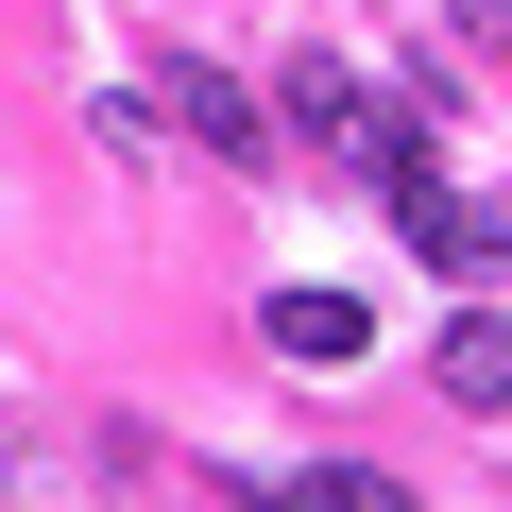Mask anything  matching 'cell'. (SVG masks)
I'll use <instances>...</instances> for the list:
<instances>
[{
    "label": "cell",
    "instance_id": "obj_4",
    "mask_svg": "<svg viewBox=\"0 0 512 512\" xmlns=\"http://www.w3.org/2000/svg\"><path fill=\"white\" fill-rule=\"evenodd\" d=\"M274 342L291 359H359L376 325H359V291H274Z\"/></svg>",
    "mask_w": 512,
    "mask_h": 512
},
{
    "label": "cell",
    "instance_id": "obj_2",
    "mask_svg": "<svg viewBox=\"0 0 512 512\" xmlns=\"http://www.w3.org/2000/svg\"><path fill=\"white\" fill-rule=\"evenodd\" d=\"M274 120H291V137H325V154H376V137H393V103H376L342 52H291V69H274Z\"/></svg>",
    "mask_w": 512,
    "mask_h": 512
},
{
    "label": "cell",
    "instance_id": "obj_6",
    "mask_svg": "<svg viewBox=\"0 0 512 512\" xmlns=\"http://www.w3.org/2000/svg\"><path fill=\"white\" fill-rule=\"evenodd\" d=\"M461 274H495V291H512V205H478V256H461Z\"/></svg>",
    "mask_w": 512,
    "mask_h": 512
},
{
    "label": "cell",
    "instance_id": "obj_5",
    "mask_svg": "<svg viewBox=\"0 0 512 512\" xmlns=\"http://www.w3.org/2000/svg\"><path fill=\"white\" fill-rule=\"evenodd\" d=\"M274 512H410V478H376V461H308Z\"/></svg>",
    "mask_w": 512,
    "mask_h": 512
},
{
    "label": "cell",
    "instance_id": "obj_3",
    "mask_svg": "<svg viewBox=\"0 0 512 512\" xmlns=\"http://www.w3.org/2000/svg\"><path fill=\"white\" fill-rule=\"evenodd\" d=\"M427 393H444V410H512V325H495V308H461V325L427 342Z\"/></svg>",
    "mask_w": 512,
    "mask_h": 512
},
{
    "label": "cell",
    "instance_id": "obj_1",
    "mask_svg": "<svg viewBox=\"0 0 512 512\" xmlns=\"http://www.w3.org/2000/svg\"><path fill=\"white\" fill-rule=\"evenodd\" d=\"M154 120H188V137H205V154H239V171L274 154V103H256L239 69H205V52H171V69H154Z\"/></svg>",
    "mask_w": 512,
    "mask_h": 512
}]
</instances>
